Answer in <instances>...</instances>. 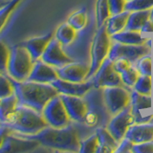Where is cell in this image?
Segmentation results:
<instances>
[{
	"mask_svg": "<svg viewBox=\"0 0 153 153\" xmlns=\"http://www.w3.org/2000/svg\"><path fill=\"white\" fill-rule=\"evenodd\" d=\"M150 19V10L145 11L130 12L127 19V23L124 30L128 31H140L145 23Z\"/></svg>",
	"mask_w": 153,
	"mask_h": 153,
	"instance_id": "obj_24",
	"label": "cell"
},
{
	"mask_svg": "<svg viewBox=\"0 0 153 153\" xmlns=\"http://www.w3.org/2000/svg\"><path fill=\"white\" fill-rule=\"evenodd\" d=\"M10 53H11V48H9L6 43L0 38V72L6 75Z\"/></svg>",
	"mask_w": 153,
	"mask_h": 153,
	"instance_id": "obj_35",
	"label": "cell"
},
{
	"mask_svg": "<svg viewBox=\"0 0 153 153\" xmlns=\"http://www.w3.org/2000/svg\"><path fill=\"white\" fill-rule=\"evenodd\" d=\"M126 138L133 143H140L153 140V122L135 123L129 127L126 134Z\"/></svg>",
	"mask_w": 153,
	"mask_h": 153,
	"instance_id": "obj_20",
	"label": "cell"
},
{
	"mask_svg": "<svg viewBox=\"0 0 153 153\" xmlns=\"http://www.w3.org/2000/svg\"><path fill=\"white\" fill-rule=\"evenodd\" d=\"M140 76H141V74L139 73L137 68L133 67L132 65L121 74L123 83L126 86H134L135 85V83L137 82V80H138Z\"/></svg>",
	"mask_w": 153,
	"mask_h": 153,
	"instance_id": "obj_34",
	"label": "cell"
},
{
	"mask_svg": "<svg viewBox=\"0 0 153 153\" xmlns=\"http://www.w3.org/2000/svg\"><path fill=\"white\" fill-rule=\"evenodd\" d=\"M99 145H100V141H99L98 134L94 133L91 136H89L86 140L81 142L79 152L80 153H97Z\"/></svg>",
	"mask_w": 153,
	"mask_h": 153,
	"instance_id": "obj_30",
	"label": "cell"
},
{
	"mask_svg": "<svg viewBox=\"0 0 153 153\" xmlns=\"http://www.w3.org/2000/svg\"><path fill=\"white\" fill-rule=\"evenodd\" d=\"M40 143L23 134L11 132L5 138L0 152H27L36 149Z\"/></svg>",
	"mask_w": 153,
	"mask_h": 153,
	"instance_id": "obj_13",
	"label": "cell"
},
{
	"mask_svg": "<svg viewBox=\"0 0 153 153\" xmlns=\"http://www.w3.org/2000/svg\"><path fill=\"white\" fill-rule=\"evenodd\" d=\"M57 79L59 74L56 67L46 63L39 59L33 62L32 71L27 79L40 83H52Z\"/></svg>",
	"mask_w": 153,
	"mask_h": 153,
	"instance_id": "obj_17",
	"label": "cell"
},
{
	"mask_svg": "<svg viewBox=\"0 0 153 153\" xmlns=\"http://www.w3.org/2000/svg\"><path fill=\"white\" fill-rule=\"evenodd\" d=\"M102 95L106 107L112 116L122 111L131 102V92L123 85L104 87L102 88Z\"/></svg>",
	"mask_w": 153,
	"mask_h": 153,
	"instance_id": "obj_8",
	"label": "cell"
},
{
	"mask_svg": "<svg viewBox=\"0 0 153 153\" xmlns=\"http://www.w3.org/2000/svg\"><path fill=\"white\" fill-rule=\"evenodd\" d=\"M114 65H115V69H116L120 74H122L123 72L128 69L129 67L132 65V63L130 61H128L127 59H117L116 61H114Z\"/></svg>",
	"mask_w": 153,
	"mask_h": 153,
	"instance_id": "obj_41",
	"label": "cell"
},
{
	"mask_svg": "<svg viewBox=\"0 0 153 153\" xmlns=\"http://www.w3.org/2000/svg\"><path fill=\"white\" fill-rule=\"evenodd\" d=\"M130 104L135 123H140L151 121L153 117V110L150 95L141 94L134 90L131 92Z\"/></svg>",
	"mask_w": 153,
	"mask_h": 153,
	"instance_id": "obj_12",
	"label": "cell"
},
{
	"mask_svg": "<svg viewBox=\"0 0 153 153\" xmlns=\"http://www.w3.org/2000/svg\"><path fill=\"white\" fill-rule=\"evenodd\" d=\"M111 38L115 42L123 43V44L141 45L145 44L147 41V38L142 35L140 31H128L123 30L111 36Z\"/></svg>",
	"mask_w": 153,
	"mask_h": 153,
	"instance_id": "obj_22",
	"label": "cell"
},
{
	"mask_svg": "<svg viewBox=\"0 0 153 153\" xmlns=\"http://www.w3.org/2000/svg\"><path fill=\"white\" fill-rule=\"evenodd\" d=\"M126 2H127V1H130V0H126Z\"/></svg>",
	"mask_w": 153,
	"mask_h": 153,
	"instance_id": "obj_47",
	"label": "cell"
},
{
	"mask_svg": "<svg viewBox=\"0 0 153 153\" xmlns=\"http://www.w3.org/2000/svg\"><path fill=\"white\" fill-rule=\"evenodd\" d=\"M153 8V0H130L126 4V10L128 12L145 11Z\"/></svg>",
	"mask_w": 153,
	"mask_h": 153,
	"instance_id": "obj_33",
	"label": "cell"
},
{
	"mask_svg": "<svg viewBox=\"0 0 153 153\" xmlns=\"http://www.w3.org/2000/svg\"><path fill=\"white\" fill-rule=\"evenodd\" d=\"M3 124L13 132L23 135H33L48 126L41 112L23 104H18L7 123Z\"/></svg>",
	"mask_w": 153,
	"mask_h": 153,
	"instance_id": "obj_3",
	"label": "cell"
},
{
	"mask_svg": "<svg viewBox=\"0 0 153 153\" xmlns=\"http://www.w3.org/2000/svg\"><path fill=\"white\" fill-rule=\"evenodd\" d=\"M111 16V13L109 10L108 0H97L95 7V20L97 24V28H100L107 19Z\"/></svg>",
	"mask_w": 153,
	"mask_h": 153,
	"instance_id": "obj_27",
	"label": "cell"
},
{
	"mask_svg": "<svg viewBox=\"0 0 153 153\" xmlns=\"http://www.w3.org/2000/svg\"><path fill=\"white\" fill-rule=\"evenodd\" d=\"M150 122H153V117H152V119H151V121Z\"/></svg>",
	"mask_w": 153,
	"mask_h": 153,
	"instance_id": "obj_46",
	"label": "cell"
},
{
	"mask_svg": "<svg viewBox=\"0 0 153 153\" xmlns=\"http://www.w3.org/2000/svg\"><path fill=\"white\" fill-rule=\"evenodd\" d=\"M137 70L141 75L151 76V56L150 54L145 55L137 61Z\"/></svg>",
	"mask_w": 153,
	"mask_h": 153,
	"instance_id": "obj_36",
	"label": "cell"
},
{
	"mask_svg": "<svg viewBox=\"0 0 153 153\" xmlns=\"http://www.w3.org/2000/svg\"><path fill=\"white\" fill-rule=\"evenodd\" d=\"M141 33H153V21L152 20H147L145 25H143L141 29Z\"/></svg>",
	"mask_w": 153,
	"mask_h": 153,
	"instance_id": "obj_43",
	"label": "cell"
},
{
	"mask_svg": "<svg viewBox=\"0 0 153 153\" xmlns=\"http://www.w3.org/2000/svg\"><path fill=\"white\" fill-rule=\"evenodd\" d=\"M18 105V100L16 94L0 99V123L3 124L12 116Z\"/></svg>",
	"mask_w": 153,
	"mask_h": 153,
	"instance_id": "obj_25",
	"label": "cell"
},
{
	"mask_svg": "<svg viewBox=\"0 0 153 153\" xmlns=\"http://www.w3.org/2000/svg\"><path fill=\"white\" fill-rule=\"evenodd\" d=\"M133 146L134 143L128 140L127 138L124 137L123 140L120 142V143L118 145V147L116 148V151L117 153H130L133 152Z\"/></svg>",
	"mask_w": 153,
	"mask_h": 153,
	"instance_id": "obj_40",
	"label": "cell"
},
{
	"mask_svg": "<svg viewBox=\"0 0 153 153\" xmlns=\"http://www.w3.org/2000/svg\"><path fill=\"white\" fill-rule=\"evenodd\" d=\"M90 70V63L83 61H73L56 68L59 78L72 82H82L86 80Z\"/></svg>",
	"mask_w": 153,
	"mask_h": 153,
	"instance_id": "obj_15",
	"label": "cell"
},
{
	"mask_svg": "<svg viewBox=\"0 0 153 153\" xmlns=\"http://www.w3.org/2000/svg\"><path fill=\"white\" fill-rule=\"evenodd\" d=\"M14 87V94L18 100V104L36 109L38 112H42L43 108L49 100L59 95L51 83H40L32 80L18 81L10 78Z\"/></svg>",
	"mask_w": 153,
	"mask_h": 153,
	"instance_id": "obj_1",
	"label": "cell"
},
{
	"mask_svg": "<svg viewBox=\"0 0 153 153\" xmlns=\"http://www.w3.org/2000/svg\"><path fill=\"white\" fill-rule=\"evenodd\" d=\"M54 37V33L50 32L40 36H36L29 38V39L21 42V45L26 48V50L31 55L33 61L41 59V56L43 55L45 49L47 48L49 42L52 38Z\"/></svg>",
	"mask_w": 153,
	"mask_h": 153,
	"instance_id": "obj_19",
	"label": "cell"
},
{
	"mask_svg": "<svg viewBox=\"0 0 153 153\" xmlns=\"http://www.w3.org/2000/svg\"><path fill=\"white\" fill-rule=\"evenodd\" d=\"M96 133L98 134L100 141L97 153H110L116 151L119 142L115 140V138L111 135V133L106 127L102 126L97 128Z\"/></svg>",
	"mask_w": 153,
	"mask_h": 153,
	"instance_id": "obj_21",
	"label": "cell"
},
{
	"mask_svg": "<svg viewBox=\"0 0 153 153\" xmlns=\"http://www.w3.org/2000/svg\"><path fill=\"white\" fill-rule=\"evenodd\" d=\"M54 87L59 91V94L78 96V97H83L90 89L94 87L93 80L90 79L82 82H72V81L64 80L61 79H57L51 83Z\"/></svg>",
	"mask_w": 153,
	"mask_h": 153,
	"instance_id": "obj_18",
	"label": "cell"
},
{
	"mask_svg": "<svg viewBox=\"0 0 153 153\" xmlns=\"http://www.w3.org/2000/svg\"><path fill=\"white\" fill-rule=\"evenodd\" d=\"M94 88L102 89L107 86L123 85L121 74L115 69L114 61L107 57L92 76Z\"/></svg>",
	"mask_w": 153,
	"mask_h": 153,
	"instance_id": "obj_10",
	"label": "cell"
},
{
	"mask_svg": "<svg viewBox=\"0 0 153 153\" xmlns=\"http://www.w3.org/2000/svg\"><path fill=\"white\" fill-rule=\"evenodd\" d=\"M11 132H12V130L9 127H7L6 126H4V124H1V126H0V148H1L3 143L5 141V138H6L8 134H10Z\"/></svg>",
	"mask_w": 153,
	"mask_h": 153,
	"instance_id": "obj_42",
	"label": "cell"
},
{
	"mask_svg": "<svg viewBox=\"0 0 153 153\" xmlns=\"http://www.w3.org/2000/svg\"><path fill=\"white\" fill-rule=\"evenodd\" d=\"M129 13H130V12L126 10L121 13L113 14L107 19V21L105 22V25H106L107 33L110 36H113L115 33L122 32L126 29Z\"/></svg>",
	"mask_w": 153,
	"mask_h": 153,
	"instance_id": "obj_23",
	"label": "cell"
},
{
	"mask_svg": "<svg viewBox=\"0 0 153 153\" xmlns=\"http://www.w3.org/2000/svg\"><path fill=\"white\" fill-rule=\"evenodd\" d=\"M5 3H6V2H4V3H3V2H0V7H2V6H3V5H4Z\"/></svg>",
	"mask_w": 153,
	"mask_h": 153,
	"instance_id": "obj_45",
	"label": "cell"
},
{
	"mask_svg": "<svg viewBox=\"0 0 153 153\" xmlns=\"http://www.w3.org/2000/svg\"><path fill=\"white\" fill-rule=\"evenodd\" d=\"M41 113L48 126L52 127H64L68 126L71 121L59 95L52 98L44 106Z\"/></svg>",
	"mask_w": 153,
	"mask_h": 153,
	"instance_id": "obj_7",
	"label": "cell"
},
{
	"mask_svg": "<svg viewBox=\"0 0 153 153\" xmlns=\"http://www.w3.org/2000/svg\"><path fill=\"white\" fill-rule=\"evenodd\" d=\"M111 36L107 33L106 25H103L97 29L90 52V70L86 79H91L99 70L102 62L107 59L110 49H111Z\"/></svg>",
	"mask_w": 153,
	"mask_h": 153,
	"instance_id": "obj_6",
	"label": "cell"
},
{
	"mask_svg": "<svg viewBox=\"0 0 153 153\" xmlns=\"http://www.w3.org/2000/svg\"><path fill=\"white\" fill-rule=\"evenodd\" d=\"M97 24L95 21H90L84 29L78 31V35L71 44L63 46L67 55L75 61H83L90 63V52L94 36L97 31Z\"/></svg>",
	"mask_w": 153,
	"mask_h": 153,
	"instance_id": "obj_5",
	"label": "cell"
},
{
	"mask_svg": "<svg viewBox=\"0 0 153 153\" xmlns=\"http://www.w3.org/2000/svg\"><path fill=\"white\" fill-rule=\"evenodd\" d=\"M135 123V119L132 114L131 104L120 111L110 120L106 128L111 133L117 142H121L126 137V134L132 124Z\"/></svg>",
	"mask_w": 153,
	"mask_h": 153,
	"instance_id": "obj_11",
	"label": "cell"
},
{
	"mask_svg": "<svg viewBox=\"0 0 153 153\" xmlns=\"http://www.w3.org/2000/svg\"><path fill=\"white\" fill-rule=\"evenodd\" d=\"M23 0H11L6 2L2 7H0V32L6 25L9 17L11 16L13 12L17 8V6Z\"/></svg>",
	"mask_w": 153,
	"mask_h": 153,
	"instance_id": "obj_29",
	"label": "cell"
},
{
	"mask_svg": "<svg viewBox=\"0 0 153 153\" xmlns=\"http://www.w3.org/2000/svg\"><path fill=\"white\" fill-rule=\"evenodd\" d=\"M78 35V31L72 27L68 22L61 24L55 32V37L63 46L71 44Z\"/></svg>",
	"mask_w": 153,
	"mask_h": 153,
	"instance_id": "obj_26",
	"label": "cell"
},
{
	"mask_svg": "<svg viewBox=\"0 0 153 153\" xmlns=\"http://www.w3.org/2000/svg\"><path fill=\"white\" fill-rule=\"evenodd\" d=\"M108 2L111 16L121 13L123 11H126V0H108Z\"/></svg>",
	"mask_w": 153,
	"mask_h": 153,
	"instance_id": "obj_38",
	"label": "cell"
},
{
	"mask_svg": "<svg viewBox=\"0 0 153 153\" xmlns=\"http://www.w3.org/2000/svg\"><path fill=\"white\" fill-rule=\"evenodd\" d=\"M151 46L147 43L141 45L123 44V43L115 42L111 46L108 57L113 61H116L120 59H124L130 61L131 63H135L145 55L150 54Z\"/></svg>",
	"mask_w": 153,
	"mask_h": 153,
	"instance_id": "obj_9",
	"label": "cell"
},
{
	"mask_svg": "<svg viewBox=\"0 0 153 153\" xmlns=\"http://www.w3.org/2000/svg\"><path fill=\"white\" fill-rule=\"evenodd\" d=\"M31 139H35L40 146L61 151L79 152L81 140L76 128L68 124L64 127H52L48 126L41 131L33 135H26Z\"/></svg>",
	"mask_w": 153,
	"mask_h": 153,
	"instance_id": "obj_2",
	"label": "cell"
},
{
	"mask_svg": "<svg viewBox=\"0 0 153 153\" xmlns=\"http://www.w3.org/2000/svg\"><path fill=\"white\" fill-rule=\"evenodd\" d=\"M0 126H1V123H0Z\"/></svg>",
	"mask_w": 153,
	"mask_h": 153,
	"instance_id": "obj_48",
	"label": "cell"
},
{
	"mask_svg": "<svg viewBox=\"0 0 153 153\" xmlns=\"http://www.w3.org/2000/svg\"><path fill=\"white\" fill-rule=\"evenodd\" d=\"M33 62L31 55L21 43L13 45L11 47L7 75L18 81L26 80L32 71Z\"/></svg>",
	"mask_w": 153,
	"mask_h": 153,
	"instance_id": "obj_4",
	"label": "cell"
},
{
	"mask_svg": "<svg viewBox=\"0 0 153 153\" xmlns=\"http://www.w3.org/2000/svg\"><path fill=\"white\" fill-rule=\"evenodd\" d=\"M134 153H153V140L140 143H134Z\"/></svg>",
	"mask_w": 153,
	"mask_h": 153,
	"instance_id": "obj_39",
	"label": "cell"
},
{
	"mask_svg": "<svg viewBox=\"0 0 153 153\" xmlns=\"http://www.w3.org/2000/svg\"><path fill=\"white\" fill-rule=\"evenodd\" d=\"M151 76L146 75H141L139 76L137 82L134 85V90L137 92L145 95H150L151 94Z\"/></svg>",
	"mask_w": 153,
	"mask_h": 153,
	"instance_id": "obj_32",
	"label": "cell"
},
{
	"mask_svg": "<svg viewBox=\"0 0 153 153\" xmlns=\"http://www.w3.org/2000/svg\"><path fill=\"white\" fill-rule=\"evenodd\" d=\"M14 94V87L10 76L0 72V99L9 97Z\"/></svg>",
	"mask_w": 153,
	"mask_h": 153,
	"instance_id": "obj_31",
	"label": "cell"
},
{
	"mask_svg": "<svg viewBox=\"0 0 153 153\" xmlns=\"http://www.w3.org/2000/svg\"><path fill=\"white\" fill-rule=\"evenodd\" d=\"M70 25L75 28L76 31H80L84 29L87 25L88 18H87V12L85 8H81L80 10H78L75 13H73L68 17L67 20Z\"/></svg>",
	"mask_w": 153,
	"mask_h": 153,
	"instance_id": "obj_28",
	"label": "cell"
},
{
	"mask_svg": "<svg viewBox=\"0 0 153 153\" xmlns=\"http://www.w3.org/2000/svg\"><path fill=\"white\" fill-rule=\"evenodd\" d=\"M65 108L72 121L76 123H83L85 115L88 111V105L82 97L59 94Z\"/></svg>",
	"mask_w": 153,
	"mask_h": 153,
	"instance_id": "obj_16",
	"label": "cell"
},
{
	"mask_svg": "<svg viewBox=\"0 0 153 153\" xmlns=\"http://www.w3.org/2000/svg\"><path fill=\"white\" fill-rule=\"evenodd\" d=\"M41 59L56 68H59L70 62L75 61L71 56L67 55V53L64 51L63 45L55 36L49 42L43 55L41 56Z\"/></svg>",
	"mask_w": 153,
	"mask_h": 153,
	"instance_id": "obj_14",
	"label": "cell"
},
{
	"mask_svg": "<svg viewBox=\"0 0 153 153\" xmlns=\"http://www.w3.org/2000/svg\"><path fill=\"white\" fill-rule=\"evenodd\" d=\"M100 120H102V118H100L99 113L94 111V110L88 109L87 113H86V115H85L83 123L86 124V126H89V127H96L100 124Z\"/></svg>",
	"mask_w": 153,
	"mask_h": 153,
	"instance_id": "obj_37",
	"label": "cell"
},
{
	"mask_svg": "<svg viewBox=\"0 0 153 153\" xmlns=\"http://www.w3.org/2000/svg\"><path fill=\"white\" fill-rule=\"evenodd\" d=\"M150 20L153 21V8L150 10Z\"/></svg>",
	"mask_w": 153,
	"mask_h": 153,
	"instance_id": "obj_44",
	"label": "cell"
}]
</instances>
